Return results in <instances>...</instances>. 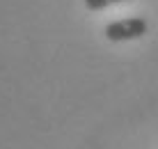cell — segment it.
I'll return each mask as SVG.
<instances>
[{
	"mask_svg": "<svg viewBox=\"0 0 158 149\" xmlns=\"http://www.w3.org/2000/svg\"><path fill=\"white\" fill-rule=\"evenodd\" d=\"M149 30V23L140 16H133V19H122V21H112V23L106 25V39L108 41H133V39H140V37L147 35Z\"/></svg>",
	"mask_w": 158,
	"mask_h": 149,
	"instance_id": "1",
	"label": "cell"
},
{
	"mask_svg": "<svg viewBox=\"0 0 158 149\" xmlns=\"http://www.w3.org/2000/svg\"><path fill=\"white\" fill-rule=\"evenodd\" d=\"M85 7L89 12H101V9H108L112 5H119V2H126V0H83Z\"/></svg>",
	"mask_w": 158,
	"mask_h": 149,
	"instance_id": "2",
	"label": "cell"
}]
</instances>
